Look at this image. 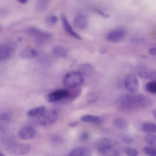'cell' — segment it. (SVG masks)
Instances as JSON below:
<instances>
[{"label": "cell", "mask_w": 156, "mask_h": 156, "mask_svg": "<svg viewBox=\"0 0 156 156\" xmlns=\"http://www.w3.org/2000/svg\"><path fill=\"white\" fill-rule=\"evenodd\" d=\"M98 13L101 16L105 18L109 17L110 16L109 14L105 13L102 11L101 10H99L98 11Z\"/></svg>", "instance_id": "34"}, {"label": "cell", "mask_w": 156, "mask_h": 156, "mask_svg": "<svg viewBox=\"0 0 156 156\" xmlns=\"http://www.w3.org/2000/svg\"><path fill=\"white\" fill-rule=\"evenodd\" d=\"M30 149V146L28 144H18L9 147L7 149V151L11 155L19 156L28 153Z\"/></svg>", "instance_id": "4"}, {"label": "cell", "mask_w": 156, "mask_h": 156, "mask_svg": "<svg viewBox=\"0 0 156 156\" xmlns=\"http://www.w3.org/2000/svg\"><path fill=\"white\" fill-rule=\"evenodd\" d=\"M78 123V122L77 121H76L75 122H72L70 123L69 124V126L72 127H73L76 126Z\"/></svg>", "instance_id": "35"}, {"label": "cell", "mask_w": 156, "mask_h": 156, "mask_svg": "<svg viewBox=\"0 0 156 156\" xmlns=\"http://www.w3.org/2000/svg\"><path fill=\"white\" fill-rule=\"evenodd\" d=\"M0 119L2 120H7L9 119L10 116L8 114L4 113L0 115Z\"/></svg>", "instance_id": "32"}, {"label": "cell", "mask_w": 156, "mask_h": 156, "mask_svg": "<svg viewBox=\"0 0 156 156\" xmlns=\"http://www.w3.org/2000/svg\"><path fill=\"white\" fill-rule=\"evenodd\" d=\"M58 117L57 112L54 110L45 111L39 116L37 119L38 124L41 126H47L55 122Z\"/></svg>", "instance_id": "2"}, {"label": "cell", "mask_w": 156, "mask_h": 156, "mask_svg": "<svg viewBox=\"0 0 156 156\" xmlns=\"http://www.w3.org/2000/svg\"><path fill=\"white\" fill-rule=\"evenodd\" d=\"M98 99V96L96 94L92 92H90L85 96L84 101L86 104H90L96 102Z\"/></svg>", "instance_id": "23"}, {"label": "cell", "mask_w": 156, "mask_h": 156, "mask_svg": "<svg viewBox=\"0 0 156 156\" xmlns=\"http://www.w3.org/2000/svg\"><path fill=\"white\" fill-rule=\"evenodd\" d=\"M144 152L148 156H156V149L153 146H145L143 148Z\"/></svg>", "instance_id": "28"}, {"label": "cell", "mask_w": 156, "mask_h": 156, "mask_svg": "<svg viewBox=\"0 0 156 156\" xmlns=\"http://www.w3.org/2000/svg\"><path fill=\"white\" fill-rule=\"evenodd\" d=\"M30 31L41 40L50 38L52 35L48 33L42 31L35 28H31Z\"/></svg>", "instance_id": "14"}, {"label": "cell", "mask_w": 156, "mask_h": 156, "mask_svg": "<svg viewBox=\"0 0 156 156\" xmlns=\"http://www.w3.org/2000/svg\"><path fill=\"white\" fill-rule=\"evenodd\" d=\"M123 151L128 156H138L139 154L138 151L133 147H126L124 148Z\"/></svg>", "instance_id": "25"}, {"label": "cell", "mask_w": 156, "mask_h": 156, "mask_svg": "<svg viewBox=\"0 0 156 156\" xmlns=\"http://www.w3.org/2000/svg\"><path fill=\"white\" fill-rule=\"evenodd\" d=\"M87 20L86 17L83 15H80L76 16L74 19V26L79 29H83L87 25Z\"/></svg>", "instance_id": "15"}, {"label": "cell", "mask_w": 156, "mask_h": 156, "mask_svg": "<svg viewBox=\"0 0 156 156\" xmlns=\"http://www.w3.org/2000/svg\"><path fill=\"white\" fill-rule=\"evenodd\" d=\"M69 156H91V151L88 148L80 147L72 150L69 154Z\"/></svg>", "instance_id": "8"}, {"label": "cell", "mask_w": 156, "mask_h": 156, "mask_svg": "<svg viewBox=\"0 0 156 156\" xmlns=\"http://www.w3.org/2000/svg\"><path fill=\"white\" fill-rule=\"evenodd\" d=\"M124 35V30L121 29L116 30L110 32L107 36V39L111 41L117 42L121 41Z\"/></svg>", "instance_id": "11"}, {"label": "cell", "mask_w": 156, "mask_h": 156, "mask_svg": "<svg viewBox=\"0 0 156 156\" xmlns=\"http://www.w3.org/2000/svg\"><path fill=\"white\" fill-rule=\"evenodd\" d=\"M90 137L89 133L87 132H83L82 133L80 136V139L83 141L88 140Z\"/></svg>", "instance_id": "31"}, {"label": "cell", "mask_w": 156, "mask_h": 156, "mask_svg": "<svg viewBox=\"0 0 156 156\" xmlns=\"http://www.w3.org/2000/svg\"><path fill=\"white\" fill-rule=\"evenodd\" d=\"M116 140L108 137H102L97 139L94 143V147L97 150L103 148L113 147L117 145Z\"/></svg>", "instance_id": "7"}, {"label": "cell", "mask_w": 156, "mask_h": 156, "mask_svg": "<svg viewBox=\"0 0 156 156\" xmlns=\"http://www.w3.org/2000/svg\"><path fill=\"white\" fill-rule=\"evenodd\" d=\"M122 142L126 144H130L132 143L133 141V138L129 136H126L122 139Z\"/></svg>", "instance_id": "29"}, {"label": "cell", "mask_w": 156, "mask_h": 156, "mask_svg": "<svg viewBox=\"0 0 156 156\" xmlns=\"http://www.w3.org/2000/svg\"><path fill=\"white\" fill-rule=\"evenodd\" d=\"M142 57L143 58H147L146 56H142Z\"/></svg>", "instance_id": "40"}, {"label": "cell", "mask_w": 156, "mask_h": 156, "mask_svg": "<svg viewBox=\"0 0 156 156\" xmlns=\"http://www.w3.org/2000/svg\"><path fill=\"white\" fill-rule=\"evenodd\" d=\"M145 88L149 92L155 94L156 93V82L153 81L149 82L146 84Z\"/></svg>", "instance_id": "27"}, {"label": "cell", "mask_w": 156, "mask_h": 156, "mask_svg": "<svg viewBox=\"0 0 156 156\" xmlns=\"http://www.w3.org/2000/svg\"><path fill=\"white\" fill-rule=\"evenodd\" d=\"M144 140L145 142L149 145L155 146L156 144V136L154 134H149L145 136Z\"/></svg>", "instance_id": "26"}, {"label": "cell", "mask_w": 156, "mask_h": 156, "mask_svg": "<svg viewBox=\"0 0 156 156\" xmlns=\"http://www.w3.org/2000/svg\"><path fill=\"white\" fill-rule=\"evenodd\" d=\"M0 156H4L3 154L0 152Z\"/></svg>", "instance_id": "39"}, {"label": "cell", "mask_w": 156, "mask_h": 156, "mask_svg": "<svg viewBox=\"0 0 156 156\" xmlns=\"http://www.w3.org/2000/svg\"><path fill=\"white\" fill-rule=\"evenodd\" d=\"M53 55L56 57H64L66 56L67 51L66 49L61 46H56L52 49Z\"/></svg>", "instance_id": "20"}, {"label": "cell", "mask_w": 156, "mask_h": 156, "mask_svg": "<svg viewBox=\"0 0 156 156\" xmlns=\"http://www.w3.org/2000/svg\"><path fill=\"white\" fill-rule=\"evenodd\" d=\"M124 83L125 87L129 91L133 94L138 92L139 83L138 79L134 74L130 73L126 75L124 79Z\"/></svg>", "instance_id": "3"}, {"label": "cell", "mask_w": 156, "mask_h": 156, "mask_svg": "<svg viewBox=\"0 0 156 156\" xmlns=\"http://www.w3.org/2000/svg\"><path fill=\"white\" fill-rule=\"evenodd\" d=\"M156 110L155 109L153 111L152 114L155 119H156Z\"/></svg>", "instance_id": "38"}, {"label": "cell", "mask_w": 156, "mask_h": 156, "mask_svg": "<svg viewBox=\"0 0 156 156\" xmlns=\"http://www.w3.org/2000/svg\"><path fill=\"white\" fill-rule=\"evenodd\" d=\"M142 129L144 132L150 133H155L156 125L155 124L150 122L144 123L142 126Z\"/></svg>", "instance_id": "21"}, {"label": "cell", "mask_w": 156, "mask_h": 156, "mask_svg": "<svg viewBox=\"0 0 156 156\" xmlns=\"http://www.w3.org/2000/svg\"><path fill=\"white\" fill-rule=\"evenodd\" d=\"M12 51V48L6 44L0 45V61L4 60L9 58L11 55Z\"/></svg>", "instance_id": "12"}, {"label": "cell", "mask_w": 156, "mask_h": 156, "mask_svg": "<svg viewBox=\"0 0 156 156\" xmlns=\"http://www.w3.org/2000/svg\"><path fill=\"white\" fill-rule=\"evenodd\" d=\"M138 73L140 77L145 79L152 80L156 78V71L151 68H141L139 70Z\"/></svg>", "instance_id": "9"}, {"label": "cell", "mask_w": 156, "mask_h": 156, "mask_svg": "<svg viewBox=\"0 0 156 156\" xmlns=\"http://www.w3.org/2000/svg\"><path fill=\"white\" fill-rule=\"evenodd\" d=\"M48 23L51 24H55L58 20V18L56 16L53 15L51 16L48 19Z\"/></svg>", "instance_id": "30"}, {"label": "cell", "mask_w": 156, "mask_h": 156, "mask_svg": "<svg viewBox=\"0 0 156 156\" xmlns=\"http://www.w3.org/2000/svg\"><path fill=\"white\" fill-rule=\"evenodd\" d=\"M81 120L83 121L88 122H94L98 123L101 122V121L98 117L90 115L83 116L81 118Z\"/></svg>", "instance_id": "22"}, {"label": "cell", "mask_w": 156, "mask_h": 156, "mask_svg": "<svg viewBox=\"0 0 156 156\" xmlns=\"http://www.w3.org/2000/svg\"><path fill=\"white\" fill-rule=\"evenodd\" d=\"M83 81V76L79 73L72 72L67 74L64 77L63 84L66 87L73 88L81 85Z\"/></svg>", "instance_id": "1"}, {"label": "cell", "mask_w": 156, "mask_h": 156, "mask_svg": "<svg viewBox=\"0 0 156 156\" xmlns=\"http://www.w3.org/2000/svg\"><path fill=\"white\" fill-rule=\"evenodd\" d=\"M69 92L67 90H58L49 94L46 98L49 102H55L67 98L69 96Z\"/></svg>", "instance_id": "5"}, {"label": "cell", "mask_w": 156, "mask_h": 156, "mask_svg": "<svg viewBox=\"0 0 156 156\" xmlns=\"http://www.w3.org/2000/svg\"><path fill=\"white\" fill-rule=\"evenodd\" d=\"M78 73L82 76H91L93 74V69L90 64L86 63L80 65L78 68Z\"/></svg>", "instance_id": "13"}, {"label": "cell", "mask_w": 156, "mask_h": 156, "mask_svg": "<svg viewBox=\"0 0 156 156\" xmlns=\"http://www.w3.org/2000/svg\"><path fill=\"white\" fill-rule=\"evenodd\" d=\"M37 55V51L32 48H25L20 52V55L23 58H30L36 57Z\"/></svg>", "instance_id": "17"}, {"label": "cell", "mask_w": 156, "mask_h": 156, "mask_svg": "<svg viewBox=\"0 0 156 156\" xmlns=\"http://www.w3.org/2000/svg\"><path fill=\"white\" fill-rule=\"evenodd\" d=\"M46 111L45 107L41 106L29 110L27 112L28 115L30 117L40 116Z\"/></svg>", "instance_id": "18"}, {"label": "cell", "mask_w": 156, "mask_h": 156, "mask_svg": "<svg viewBox=\"0 0 156 156\" xmlns=\"http://www.w3.org/2000/svg\"><path fill=\"white\" fill-rule=\"evenodd\" d=\"M98 151L101 154L105 156H118L119 154L118 151L113 147L99 149Z\"/></svg>", "instance_id": "16"}, {"label": "cell", "mask_w": 156, "mask_h": 156, "mask_svg": "<svg viewBox=\"0 0 156 156\" xmlns=\"http://www.w3.org/2000/svg\"><path fill=\"white\" fill-rule=\"evenodd\" d=\"M61 17L64 27L66 31L76 39L79 40L81 39L80 37L73 30L65 15L62 14L61 15Z\"/></svg>", "instance_id": "10"}, {"label": "cell", "mask_w": 156, "mask_h": 156, "mask_svg": "<svg viewBox=\"0 0 156 156\" xmlns=\"http://www.w3.org/2000/svg\"><path fill=\"white\" fill-rule=\"evenodd\" d=\"M36 134V130L33 127L29 126H24L20 129L18 135L20 139L27 140L33 138Z\"/></svg>", "instance_id": "6"}, {"label": "cell", "mask_w": 156, "mask_h": 156, "mask_svg": "<svg viewBox=\"0 0 156 156\" xmlns=\"http://www.w3.org/2000/svg\"><path fill=\"white\" fill-rule=\"evenodd\" d=\"M113 124L117 129L122 130L126 129L128 126L127 122L124 119L120 118L115 119L113 121Z\"/></svg>", "instance_id": "19"}, {"label": "cell", "mask_w": 156, "mask_h": 156, "mask_svg": "<svg viewBox=\"0 0 156 156\" xmlns=\"http://www.w3.org/2000/svg\"><path fill=\"white\" fill-rule=\"evenodd\" d=\"M148 53L151 55H154L156 54V49L153 48L150 49L148 51Z\"/></svg>", "instance_id": "33"}, {"label": "cell", "mask_w": 156, "mask_h": 156, "mask_svg": "<svg viewBox=\"0 0 156 156\" xmlns=\"http://www.w3.org/2000/svg\"><path fill=\"white\" fill-rule=\"evenodd\" d=\"M49 4V1L48 0L37 1L36 4L37 10L39 12L44 11L48 7Z\"/></svg>", "instance_id": "24"}, {"label": "cell", "mask_w": 156, "mask_h": 156, "mask_svg": "<svg viewBox=\"0 0 156 156\" xmlns=\"http://www.w3.org/2000/svg\"><path fill=\"white\" fill-rule=\"evenodd\" d=\"M19 1L21 4H25L28 1L27 0H20Z\"/></svg>", "instance_id": "37"}, {"label": "cell", "mask_w": 156, "mask_h": 156, "mask_svg": "<svg viewBox=\"0 0 156 156\" xmlns=\"http://www.w3.org/2000/svg\"><path fill=\"white\" fill-rule=\"evenodd\" d=\"M107 50L106 49H102L99 50V52L101 54H105L107 52Z\"/></svg>", "instance_id": "36"}]
</instances>
